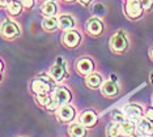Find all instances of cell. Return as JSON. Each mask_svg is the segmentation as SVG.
<instances>
[{
	"mask_svg": "<svg viewBox=\"0 0 153 137\" xmlns=\"http://www.w3.org/2000/svg\"><path fill=\"white\" fill-rule=\"evenodd\" d=\"M1 33H3V36H4L5 38H13V37H16L17 34L20 33V29H19V26H17L15 22L5 21V22L3 24V26H1Z\"/></svg>",
	"mask_w": 153,
	"mask_h": 137,
	"instance_id": "cell-4",
	"label": "cell"
},
{
	"mask_svg": "<svg viewBox=\"0 0 153 137\" xmlns=\"http://www.w3.org/2000/svg\"><path fill=\"white\" fill-rule=\"evenodd\" d=\"M33 0H22V5H25L26 8H32L33 7Z\"/></svg>",
	"mask_w": 153,
	"mask_h": 137,
	"instance_id": "cell-28",
	"label": "cell"
},
{
	"mask_svg": "<svg viewBox=\"0 0 153 137\" xmlns=\"http://www.w3.org/2000/svg\"><path fill=\"white\" fill-rule=\"evenodd\" d=\"M59 26V19H56V17H47L46 20L43 21V27L46 30H50L53 31L54 29H56V27Z\"/></svg>",
	"mask_w": 153,
	"mask_h": 137,
	"instance_id": "cell-19",
	"label": "cell"
},
{
	"mask_svg": "<svg viewBox=\"0 0 153 137\" xmlns=\"http://www.w3.org/2000/svg\"><path fill=\"white\" fill-rule=\"evenodd\" d=\"M127 44H128V42L126 39V37H124V34H120V33L113 36L110 39V47L117 52L124 51L127 48Z\"/></svg>",
	"mask_w": 153,
	"mask_h": 137,
	"instance_id": "cell-1",
	"label": "cell"
},
{
	"mask_svg": "<svg viewBox=\"0 0 153 137\" xmlns=\"http://www.w3.org/2000/svg\"><path fill=\"white\" fill-rule=\"evenodd\" d=\"M80 123H81L84 127H92L97 123V116L93 111H85L80 115Z\"/></svg>",
	"mask_w": 153,
	"mask_h": 137,
	"instance_id": "cell-9",
	"label": "cell"
},
{
	"mask_svg": "<svg viewBox=\"0 0 153 137\" xmlns=\"http://www.w3.org/2000/svg\"><path fill=\"white\" fill-rule=\"evenodd\" d=\"M75 26V21L71 16L63 15L59 17V27L63 30H72Z\"/></svg>",
	"mask_w": 153,
	"mask_h": 137,
	"instance_id": "cell-13",
	"label": "cell"
},
{
	"mask_svg": "<svg viewBox=\"0 0 153 137\" xmlns=\"http://www.w3.org/2000/svg\"><path fill=\"white\" fill-rule=\"evenodd\" d=\"M135 131V125L134 123L130 120H126L124 123L120 124V135L123 136H131V133Z\"/></svg>",
	"mask_w": 153,
	"mask_h": 137,
	"instance_id": "cell-20",
	"label": "cell"
},
{
	"mask_svg": "<svg viewBox=\"0 0 153 137\" xmlns=\"http://www.w3.org/2000/svg\"><path fill=\"white\" fill-rule=\"evenodd\" d=\"M64 1H74V0H64Z\"/></svg>",
	"mask_w": 153,
	"mask_h": 137,
	"instance_id": "cell-33",
	"label": "cell"
},
{
	"mask_svg": "<svg viewBox=\"0 0 153 137\" xmlns=\"http://www.w3.org/2000/svg\"><path fill=\"white\" fill-rule=\"evenodd\" d=\"M120 135V124L111 123L107 127V137H118Z\"/></svg>",
	"mask_w": 153,
	"mask_h": 137,
	"instance_id": "cell-21",
	"label": "cell"
},
{
	"mask_svg": "<svg viewBox=\"0 0 153 137\" xmlns=\"http://www.w3.org/2000/svg\"><path fill=\"white\" fill-rule=\"evenodd\" d=\"M102 22L98 20V19H92L88 21V24H86V30H88L89 34H92V36H98V34L102 31Z\"/></svg>",
	"mask_w": 153,
	"mask_h": 137,
	"instance_id": "cell-11",
	"label": "cell"
},
{
	"mask_svg": "<svg viewBox=\"0 0 153 137\" xmlns=\"http://www.w3.org/2000/svg\"><path fill=\"white\" fill-rule=\"evenodd\" d=\"M9 5V0H1V7H7Z\"/></svg>",
	"mask_w": 153,
	"mask_h": 137,
	"instance_id": "cell-30",
	"label": "cell"
},
{
	"mask_svg": "<svg viewBox=\"0 0 153 137\" xmlns=\"http://www.w3.org/2000/svg\"><path fill=\"white\" fill-rule=\"evenodd\" d=\"M32 87L37 94H47V91L50 90V82L45 80L43 77H41L38 80H34Z\"/></svg>",
	"mask_w": 153,
	"mask_h": 137,
	"instance_id": "cell-6",
	"label": "cell"
},
{
	"mask_svg": "<svg viewBox=\"0 0 153 137\" xmlns=\"http://www.w3.org/2000/svg\"><path fill=\"white\" fill-rule=\"evenodd\" d=\"M145 118H148L149 120L153 121V110H148L147 112H145Z\"/></svg>",
	"mask_w": 153,
	"mask_h": 137,
	"instance_id": "cell-29",
	"label": "cell"
},
{
	"mask_svg": "<svg viewBox=\"0 0 153 137\" xmlns=\"http://www.w3.org/2000/svg\"><path fill=\"white\" fill-rule=\"evenodd\" d=\"M101 90H102V93L105 94V96L113 97V96H115V94L118 93V86H117V84L111 80V81H106L105 84H103Z\"/></svg>",
	"mask_w": 153,
	"mask_h": 137,
	"instance_id": "cell-15",
	"label": "cell"
},
{
	"mask_svg": "<svg viewBox=\"0 0 153 137\" xmlns=\"http://www.w3.org/2000/svg\"><path fill=\"white\" fill-rule=\"evenodd\" d=\"M131 137H144V133H143L140 129H135V131L131 133Z\"/></svg>",
	"mask_w": 153,
	"mask_h": 137,
	"instance_id": "cell-27",
	"label": "cell"
},
{
	"mask_svg": "<svg viewBox=\"0 0 153 137\" xmlns=\"http://www.w3.org/2000/svg\"><path fill=\"white\" fill-rule=\"evenodd\" d=\"M37 99L39 102V104H43V106H47L51 101L47 94H37Z\"/></svg>",
	"mask_w": 153,
	"mask_h": 137,
	"instance_id": "cell-23",
	"label": "cell"
},
{
	"mask_svg": "<svg viewBox=\"0 0 153 137\" xmlns=\"http://www.w3.org/2000/svg\"><path fill=\"white\" fill-rule=\"evenodd\" d=\"M21 5H22V3H19L17 0H12L8 5V12L11 15H19L21 12Z\"/></svg>",
	"mask_w": 153,
	"mask_h": 137,
	"instance_id": "cell-22",
	"label": "cell"
},
{
	"mask_svg": "<svg viewBox=\"0 0 153 137\" xmlns=\"http://www.w3.org/2000/svg\"><path fill=\"white\" fill-rule=\"evenodd\" d=\"M50 75L53 77L54 80H56V81H60V80H63V77L65 75V68H64V64H58L54 65L53 68L50 69Z\"/></svg>",
	"mask_w": 153,
	"mask_h": 137,
	"instance_id": "cell-14",
	"label": "cell"
},
{
	"mask_svg": "<svg viewBox=\"0 0 153 137\" xmlns=\"http://www.w3.org/2000/svg\"><path fill=\"white\" fill-rule=\"evenodd\" d=\"M77 71L82 75H89L90 72L93 71V61L90 59H81V60L77 61Z\"/></svg>",
	"mask_w": 153,
	"mask_h": 137,
	"instance_id": "cell-12",
	"label": "cell"
},
{
	"mask_svg": "<svg viewBox=\"0 0 153 137\" xmlns=\"http://www.w3.org/2000/svg\"><path fill=\"white\" fill-rule=\"evenodd\" d=\"M42 13H43V15H46V16H48V17L54 16L55 13H56V4H55L53 0L46 1L42 5Z\"/></svg>",
	"mask_w": 153,
	"mask_h": 137,
	"instance_id": "cell-17",
	"label": "cell"
},
{
	"mask_svg": "<svg viewBox=\"0 0 153 137\" xmlns=\"http://www.w3.org/2000/svg\"><path fill=\"white\" fill-rule=\"evenodd\" d=\"M53 98L59 103V106H64L71 101V94L65 87H56L53 94Z\"/></svg>",
	"mask_w": 153,
	"mask_h": 137,
	"instance_id": "cell-3",
	"label": "cell"
},
{
	"mask_svg": "<svg viewBox=\"0 0 153 137\" xmlns=\"http://www.w3.org/2000/svg\"><path fill=\"white\" fill-rule=\"evenodd\" d=\"M152 81H153V75H152Z\"/></svg>",
	"mask_w": 153,
	"mask_h": 137,
	"instance_id": "cell-34",
	"label": "cell"
},
{
	"mask_svg": "<svg viewBox=\"0 0 153 137\" xmlns=\"http://www.w3.org/2000/svg\"><path fill=\"white\" fill-rule=\"evenodd\" d=\"M79 1H80V3H82V4H88L90 0H79Z\"/></svg>",
	"mask_w": 153,
	"mask_h": 137,
	"instance_id": "cell-31",
	"label": "cell"
},
{
	"mask_svg": "<svg viewBox=\"0 0 153 137\" xmlns=\"http://www.w3.org/2000/svg\"><path fill=\"white\" fill-rule=\"evenodd\" d=\"M69 135L72 137H84L86 135L85 127L80 123V124H74L69 127Z\"/></svg>",
	"mask_w": 153,
	"mask_h": 137,
	"instance_id": "cell-16",
	"label": "cell"
},
{
	"mask_svg": "<svg viewBox=\"0 0 153 137\" xmlns=\"http://www.w3.org/2000/svg\"><path fill=\"white\" fill-rule=\"evenodd\" d=\"M143 12V7L140 4V0H128L126 5V13L131 19H137Z\"/></svg>",
	"mask_w": 153,
	"mask_h": 137,
	"instance_id": "cell-2",
	"label": "cell"
},
{
	"mask_svg": "<svg viewBox=\"0 0 153 137\" xmlns=\"http://www.w3.org/2000/svg\"><path fill=\"white\" fill-rule=\"evenodd\" d=\"M79 42H80V34L75 30H68L63 37V43L67 46V47L74 48L79 44Z\"/></svg>",
	"mask_w": 153,
	"mask_h": 137,
	"instance_id": "cell-5",
	"label": "cell"
},
{
	"mask_svg": "<svg viewBox=\"0 0 153 137\" xmlns=\"http://www.w3.org/2000/svg\"><path fill=\"white\" fill-rule=\"evenodd\" d=\"M58 116L59 119H62L63 121H69L72 120L75 116V108L72 106H68V104H64L59 108L58 111Z\"/></svg>",
	"mask_w": 153,
	"mask_h": 137,
	"instance_id": "cell-8",
	"label": "cell"
},
{
	"mask_svg": "<svg viewBox=\"0 0 153 137\" xmlns=\"http://www.w3.org/2000/svg\"><path fill=\"white\" fill-rule=\"evenodd\" d=\"M124 114H126V116L130 119V120L135 121L141 118L143 112H141V108L136 106V104H128V106H126V108H124Z\"/></svg>",
	"mask_w": 153,
	"mask_h": 137,
	"instance_id": "cell-7",
	"label": "cell"
},
{
	"mask_svg": "<svg viewBox=\"0 0 153 137\" xmlns=\"http://www.w3.org/2000/svg\"><path fill=\"white\" fill-rule=\"evenodd\" d=\"M137 129H140L144 135H153V121L148 118H140L137 120Z\"/></svg>",
	"mask_w": 153,
	"mask_h": 137,
	"instance_id": "cell-10",
	"label": "cell"
},
{
	"mask_svg": "<svg viewBox=\"0 0 153 137\" xmlns=\"http://www.w3.org/2000/svg\"><path fill=\"white\" fill-rule=\"evenodd\" d=\"M46 1H50V0H46Z\"/></svg>",
	"mask_w": 153,
	"mask_h": 137,
	"instance_id": "cell-35",
	"label": "cell"
},
{
	"mask_svg": "<svg viewBox=\"0 0 153 137\" xmlns=\"http://www.w3.org/2000/svg\"><path fill=\"white\" fill-rule=\"evenodd\" d=\"M113 120L115 121V123H118V124H122V123L126 121V118L123 116V114H120V112L115 111V112H113Z\"/></svg>",
	"mask_w": 153,
	"mask_h": 137,
	"instance_id": "cell-24",
	"label": "cell"
},
{
	"mask_svg": "<svg viewBox=\"0 0 153 137\" xmlns=\"http://www.w3.org/2000/svg\"><path fill=\"white\" fill-rule=\"evenodd\" d=\"M58 107H59V103H58V102L54 99V98L50 101V103L47 104V110H48V111H55Z\"/></svg>",
	"mask_w": 153,
	"mask_h": 137,
	"instance_id": "cell-25",
	"label": "cell"
},
{
	"mask_svg": "<svg viewBox=\"0 0 153 137\" xmlns=\"http://www.w3.org/2000/svg\"><path fill=\"white\" fill-rule=\"evenodd\" d=\"M101 82H102V78L97 73H92V75L86 77V85L89 87H98L101 85Z\"/></svg>",
	"mask_w": 153,
	"mask_h": 137,
	"instance_id": "cell-18",
	"label": "cell"
},
{
	"mask_svg": "<svg viewBox=\"0 0 153 137\" xmlns=\"http://www.w3.org/2000/svg\"><path fill=\"white\" fill-rule=\"evenodd\" d=\"M143 9H149L152 7V0H140Z\"/></svg>",
	"mask_w": 153,
	"mask_h": 137,
	"instance_id": "cell-26",
	"label": "cell"
},
{
	"mask_svg": "<svg viewBox=\"0 0 153 137\" xmlns=\"http://www.w3.org/2000/svg\"><path fill=\"white\" fill-rule=\"evenodd\" d=\"M151 56H152V59H153V50L151 51Z\"/></svg>",
	"mask_w": 153,
	"mask_h": 137,
	"instance_id": "cell-32",
	"label": "cell"
}]
</instances>
